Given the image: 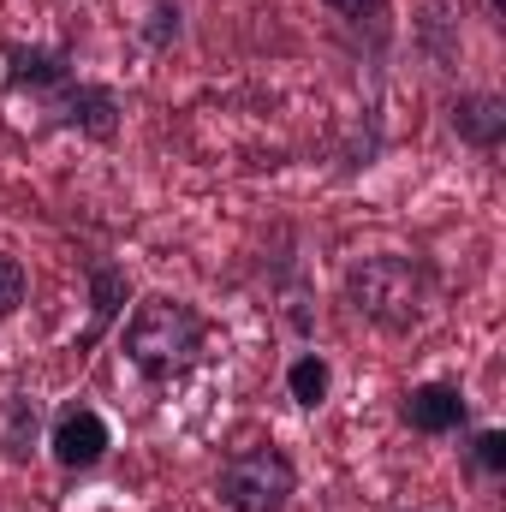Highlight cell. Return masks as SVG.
<instances>
[{
  "label": "cell",
  "instance_id": "1",
  "mask_svg": "<svg viewBox=\"0 0 506 512\" xmlns=\"http://www.w3.org/2000/svg\"><path fill=\"white\" fill-rule=\"evenodd\" d=\"M126 352L149 382H173L203 352V316L179 298H143L126 322Z\"/></svg>",
  "mask_w": 506,
  "mask_h": 512
},
{
  "label": "cell",
  "instance_id": "2",
  "mask_svg": "<svg viewBox=\"0 0 506 512\" xmlns=\"http://www.w3.org/2000/svg\"><path fill=\"white\" fill-rule=\"evenodd\" d=\"M346 298L364 322H376L387 334H411L423 322L429 286H423V268L411 256H364L346 268Z\"/></svg>",
  "mask_w": 506,
  "mask_h": 512
},
{
  "label": "cell",
  "instance_id": "3",
  "mask_svg": "<svg viewBox=\"0 0 506 512\" xmlns=\"http://www.w3.org/2000/svg\"><path fill=\"white\" fill-rule=\"evenodd\" d=\"M298 489V471L274 447H245L221 465V501L233 512H280Z\"/></svg>",
  "mask_w": 506,
  "mask_h": 512
},
{
  "label": "cell",
  "instance_id": "4",
  "mask_svg": "<svg viewBox=\"0 0 506 512\" xmlns=\"http://www.w3.org/2000/svg\"><path fill=\"white\" fill-rule=\"evenodd\" d=\"M54 459L66 465V471H90L102 453H108V423L96 417V411H66L60 423H54Z\"/></svg>",
  "mask_w": 506,
  "mask_h": 512
},
{
  "label": "cell",
  "instance_id": "5",
  "mask_svg": "<svg viewBox=\"0 0 506 512\" xmlns=\"http://www.w3.org/2000/svg\"><path fill=\"white\" fill-rule=\"evenodd\" d=\"M417 435H447V429H459L465 423V399H459V387H441V382H423L405 393V411H399Z\"/></svg>",
  "mask_w": 506,
  "mask_h": 512
},
{
  "label": "cell",
  "instance_id": "6",
  "mask_svg": "<svg viewBox=\"0 0 506 512\" xmlns=\"http://www.w3.org/2000/svg\"><path fill=\"white\" fill-rule=\"evenodd\" d=\"M54 114H60V126H78V131H90V137H114V126H120V102L108 90H90V84H78V90L60 84Z\"/></svg>",
  "mask_w": 506,
  "mask_h": 512
},
{
  "label": "cell",
  "instance_id": "7",
  "mask_svg": "<svg viewBox=\"0 0 506 512\" xmlns=\"http://www.w3.org/2000/svg\"><path fill=\"white\" fill-rule=\"evenodd\" d=\"M126 268H114V262H96L90 268V328H84V340H78V352H90L108 328H114V316L126 310Z\"/></svg>",
  "mask_w": 506,
  "mask_h": 512
},
{
  "label": "cell",
  "instance_id": "8",
  "mask_svg": "<svg viewBox=\"0 0 506 512\" xmlns=\"http://www.w3.org/2000/svg\"><path fill=\"white\" fill-rule=\"evenodd\" d=\"M453 131L477 149H495L506 137V102L501 96H459L453 102Z\"/></svg>",
  "mask_w": 506,
  "mask_h": 512
},
{
  "label": "cell",
  "instance_id": "9",
  "mask_svg": "<svg viewBox=\"0 0 506 512\" xmlns=\"http://www.w3.org/2000/svg\"><path fill=\"white\" fill-rule=\"evenodd\" d=\"M6 60H12V84H36V90L66 84V60L48 54V48H12Z\"/></svg>",
  "mask_w": 506,
  "mask_h": 512
},
{
  "label": "cell",
  "instance_id": "10",
  "mask_svg": "<svg viewBox=\"0 0 506 512\" xmlns=\"http://www.w3.org/2000/svg\"><path fill=\"white\" fill-rule=\"evenodd\" d=\"M328 382H334V376H328V364H322L316 352H310V358H298V364H292V376H286L292 399H298V405H310V411L328 399Z\"/></svg>",
  "mask_w": 506,
  "mask_h": 512
},
{
  "label": "cell",
  "instance_id": "11",
  "mask_svg": "<svg viewBox=\"0 0 506 512\" xmlns=\"http://www.w3.org/2000/svg\"><path fill=\"white\" fill-rule=\"evenodd\" d=\"M24 435H36V411H30L24 399H12V405H6V453H12V459H24V453H30V447H24Z\"/></svg>",
  "mask_w": 506,
  "mask_h": 512
},
{
  "label": "cell",
  "instance_id": "12",
  "mask_svg": "<svg viewBox=\"0 0 506 512\" xmlns=\"http://www.w3.org/2000/svg\"><path fill=\"white\" fill-rule=\"evenodd\" d=\"M24 304V268L12 256H0V316H12Z\"/></svg>",
  "mask_w": 506,
  "mask_h": 512
},
{
  "label": "cell",
  "instance_id": "13",
  "mask_svg": "<svg viewBox=\"0 0 506 512\" xmlns=\"http://www.w3.org/2000/svg\"><path fill=\"white\" fill-rule=\"evenodd\" d=\"M477 459H483L489 471H506V435L501 429H483V435H477Z\"/></svg>",
  "mask_w": 506,
  "mask_h": 512
},
{
  "label": "cell",
  "instance_id": "14",
  "mask_svg": "<svg viewBox=\"0 0 506 512\" xmlns=\"http://www.w3.org/2000/svg\"><path fill=\"white\" fill-rule=\"evenodd\" d=\"M149 18H155V24H149V36H155V42H167V36H179V12H173V6H155Z\"/></svg>",
  "mask_w": 506,
  "mask_h": 512
},
{
  "label": "cell",
  "instance_id": "15",
  "mask_svg": "<svg viewBox=\"0 0 506 512\" xmlns=\"http://www.w3.org/2000/svg\"><path fill=\"white\" fill-rule=\"evenodd\" d=\"M328 6H334V12H364L370 0H328Z\"/></svg>",
  "mask_w": 506,
  "mask_h": 512
},
{
  "label": "cell",
  "instance_id": "16",
  "mask_svg": "<svg viewBox=\"0 0 506 512\" xmlns=\"http://www.w3.org/2000/svg\"><path fill=\"white\" fill-rule=\"evenodd\" d=\"M495 12H506V0H495Z\"/></svg>",
  "mask_w": 506,
  "mask_h": 512
}]
</instances>
